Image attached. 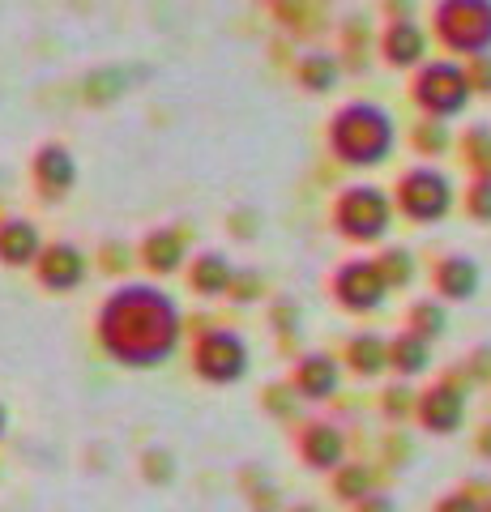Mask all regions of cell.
Returning <instances> with one entry per match:
<instances>
[{
    "label": "cell",
    "instance_id": "1",
    "mask_svg": "<svg viewBox=\"0 0 491 512\" xmlns=\"http://www.w3.org/2000/svg\"><path fill=\"white\" fill-rule=\"evenodd\" d=\"M184 316L158 286L129 282L99 308V342L120 367H158L180 350Z\"/></svg>",
    "mask_w": 491,
    "mask_h": 512
},
{
    "label": "cell",
    "instance_id": "2",
    "mask_svg": "<svg viewBox=\"0 0 491 512\" xmlns=\"http://www.w3.org/2000/svg\"><path fill=\"white\" fill-rule=\"evenodd\" d=\"M393 116L380 103H346L329 120V150L346 167H376L393 150Z\"/></svg>",
    "mask_w": 491,
    "mask_h": 512
},
{
    "label": "cell",
    "instance_id": "3",
    "mask_svg": "<svg viewBox=\"0 0 491 512\" xmlns=\"http://www.w3.org/2000/svg\"><path fill=\"white\" fill-rule=\"evenodd\" d=\"M436 39L449 52L462 56H491V0H440L436 13Z\"/></svg>",
    "mask_w": 491,
    "mask_h": 512
},
{
    "label": "cell",
    "instance_id": "4",
    "mask_svg": "<svg viewBox=\"0 0 491 512\" xmlns=\"http://www.w3.org/2000/svg\"><path fill=\"white\" fill-rule=\"evenodd\" d=\"M334 222L355 244H376V239H385L393 227V197L376 184H351L334 201Z\"/></svg>",
    "mask_w": 491,
    "mask_h": 512
},
{
    "label": "cell",
    "instance_id": "5",
    "mask_svg": "<svg viewBox=\"0 0 491 512\" xmlns=\"http://www.w3.org/2000/svg\"><path fill=\"white\" fill-rule=\"evenodd\" d=\"M470 77L457 60H432V64H419V77H415V103L436 120H449L457 111H466L470 103Z\"/></svg>",
    "mask_w": 491,
    "mask_h": 512
},
{
    "label": "cell",
    "instance_id": "6",
    "mask_svg": "<svg viewBox=\"0 0 491 512\" xmlns=\"http://www.w3.org/2000/svg\"><path fill=\"white\" fill-rule=\"evenodd\" d=\"M193 367H197V376L210 380V384H235V380H244L248 367H252L248 342L235 329H210V333H201V342L193 346Z\"/></svg>",
    "mask_w": 491,
    "mask_h": 512
},
{
    "label": "cell",
    "instance_id": "7",
    "mask_svg": "<svg viewBox=\"0 0 491 512\" xmlns=\"http://www.w3.org/2000/svg\"><path fill=\"white\" fill-rule=\"evenodd\" d=\"M398 210L415 222H440L453 210V180L436 167H410L398 180Z\"/></svg>",
    "mask_w": 491,
    "mask_h": 512
},
{
    "label": "cell",
    "instance_id": "8",
    "mask_svg": "<svg viewBox=\"0 0 491 512\" xmlns=\"http://www.w3.org/2000/svg\"><path fill=\"white\" fill-rule=\"evenodd\" d=\"M334 295L346 312H376L389 299V282L380 274L376 261H346L334 274Z\"/></svg>",
    "mask_w": 491,
    "mask_h": 512
},
{
    "label": "cell",
    "instance_id": "9",
    "mask_svg": "<svg viewBox=\"0 0 491 512\" xmlns=\"http://www.w3.org/2000/svg\"><path fill=\"white\" fill-rule=\"evenodd\" d=\"M419 419L427 431L436 436H453L466 419V393L457 384H432L423 397H419Z\"/></svg>",
    "mask_w": 491,
    "mask_h": 512
},
{
    "label": "cell",
    "instance_id": "10",
    "mask_svg": "<svg viewBox=\"0 0 491 512\" xmlns=\"http://www.w3.org/2000/svg\"><path fill=\"white\" fill-rule=\"evenodd\" d=\"M35 261H39V282L52 286V291H73V286L86 278V256H82V248H73V244L43 248Z\"/></svg>",
    "mask_w": 491,
    "mask_h": 512
},
{
    "label": "cell",
    "instance_id": "11",
    "mask_svg": "<svg viewBox=\"0 0 491 512\" xmlns=\"http://www.w3.org/2000/svg\"><path fill=\"white\" fill-rule=\"evenodd\" d=\"M299 453L312 470H338L346 461V436L334 423H308L299 436Z\"/></svg>",
    "mask_w": 491,
    "mask_h": 512
},
{
    "label": "cell",
    "instance_id": "12",
    "mask_svg": "<svg viewBox=\"0 0 491 512\" xmlns=\"http://www.w3.org/2000/svg\"><path fill=\"white\" fill-rule=\"evenodd\" d=\"M385 60L398 64V69H410V64H423V52H427V35L419 22L410 18H393L389 30H385Z\"/></svg>",
    "mask_w": 491,
    "mask_h": 512
},
{
    "label": "cell",
    "instance_id": "13",
    "mask_svg": "<svg viewBox=\"0 0 491 512\" xmlns=\"http://www.w3.org/2000/svg\"><path fill=\"white\" fill-rule=\"evenodd\" d=\"M338 363L329 355H304L295 367V389L308 397V402H325V397L338 393Z\"/></svg>",
    "mask_w": 491,
    "mask_h": 512
},
{
    "label": "cell",
    "instance_id": "14",
    "mask_svg": "<svg viewBox=\"0 0 491 512\" xmlns=\"http://www.w3.org/2000/svg\"><path fill=\"white\" fill-rule=\"evenodd\" d=\"M39 252H43V239L35 231V222H26V218L0 222V261L5 265H30Z\"/></svg>",
    "mask_w": 491,
    "mask_h": 512
},
{
    "label": "cell",
    "instance_id": "15",
    "mask_svg": "<svg viewBox=\"0 0 491 512\" xmlns=\"http://www.w3.org/2000/svg\"><path fill=\"white\" fill-rule=\"evenodd\" d=\"M436 291L445 299H474V291H479V265L462 252L445 256L436 265Z\"/></svg>",
    "mask_w": 491,
    "mask_h": 512
},
{
    "label": "cell",
    "instance_id": "16",
    "mask_svg": "<svg viewBox=\"0 0 491 512\" xmlns=\"http://www.w3.org/2000/svg\"><path fill=\"white\" fill-rule=\"evenodd\" d=\"M231 278H235V269L223 252H201L193 269H188V282H193V291H201V295H227Z\"/></svg>",
    "mask_w": 491,
    "mask_h": 512
},
{
    "label": "cell",
    "instance_id": "17",
    "mask_svg": "<svg viewBox=\"0 0 491 512\" xmlns=\"http://www.w3.org/2000/svg\"><path fill=\"white\" fill-rule=\"evenodd\" d=\"M141 261H146L154 274H176L184 265V239L176 231H150L146 244H141Z\"/></svg>",
    "mask_w": 491,
    "mask_h": 512
},
{
    "label": "cell",
    "instance_id": "18",
    "mask_svg": "<svg viewBox=\"0 0 491 512\" xmlns=\"http://www.w3.org/2000/svg\"><path fill=\"white\" fill-rule=\"evenodd\" d=\"M35 175H39V184L47 192H65L77 180V163H73V154L65 146H43L39 158H35Z\"/></svg>",
    "mask_w": 491,
    "mask_h": 512
},
{
    "label": "cell",
    "instance_id": "19",
    "mask_svg": "<svg viewBox=\"0 0 491 512\" xmlns=\"http://www.w3.org/2000/svg\"><path fill=\"white\" fill-rule=\"evenodd\" d=\"M346 363H351V372L359 376H380L389 367V342L380 338V333H359L346 346Z\"/></svg>",
    "mask_w": 491,
    "mask_h": 512
},
{
    "label": "cell",
    "instance_id": "20",
    "mask_svg": "<svg viewBox=\"0 0 491 512\" xmlns=\"http://www.w3.org/2000/svg\"><path fill=\"white\" fill-rule=\"evenodd\" d=\"M427 363H432V342L415 338L410 329L389 342V367L398 376H419V372H427Z\"/></svg>",
    "mask_w": 491,
    "mask_h": 512
},
{
    "label": "cell",
    "instance_id": "21",
    "mask_svg": "<svg viewBox=\"0 0 491 512\" xmlns=\"http://www.w3.org/2000/svg\"><path fill=\"white\" fill-rule=\"evenodd\" d=\"M299 86H308L312 94H325V90H334L338 86V64L334 56H325V52H308L304 60H299Z\"/></svg>",
    "mask_w": 491,
    "mask_h": 512
},
{
    "label": "cell",
    "instance_id": "22",
    "mask_svg": "<svg viewBox=\"0 0 491 512\" xmlns=\"http://www.w3.org/2000/svg\"><path fill=\"white\" fill-rule=\"evenodd\" d=\"M445 325H449V316H445V308H440V303H432V299H423V303H415V308H410V333H415V338H423V342L440 338V333H445Z\"/></svg>",
    "mask_w": 491,
    "mask_h": 512
},
{
    "label": "cell",
    "instance_id": "23",
    "mask_svg": "<svg viewBox=\"0 0 491 512\" xmlns=\"http://www.w3.org/2000/svg\"><path fill=\"white\" fill-rule=\"evenodd\" d=\"M334 491L342 495V500L359 504L363 495H372V474L363 466H338V478H334Z\"/></svg>",
    "mask_w": 491,
    "mask_h": 512
},
{
    "label": "cell",
    "instance_id": "24",
    "mask_svg": "<svg viewBox=\"0 0 491 512\" xmlns=\"http://www.w3.org/2000/svg\"><path fill=\"white\" fill-rule=\"evenodd\" d=\"M376 265H380V274H385L389 291H393V286H406L410 278H415V256H410L406 248H389Z\"/></svg>",
    "mask_w": 491,
    "mask_h": 512
},
{
    "label": "cell",
    "instance_id": "25",
    "mask_svg": "<svg viewBox=\"0 0 491 512\" xmlns=\"http://www.w3.org/2000/svg\"><path fill=\"white\" fill-rule=\"evenodd\" d=\"M466 210L479 222H491V175H479V184L466 192Z\"/></svg>",
    "mask_w": 491,
    "mask_h": 512
},
{
    "label": "cell",
    "instance_id": "26",
    "mask_svg": "<svg viewBox=\"0 0 491 512\" xmlns=\"http://www.w3.org/2000/svg\"><path fill=\"white\" fill-rule=\"evenodd\" d=\"M466 154L491 175V128H470L466 133Z\"/></svg>",
    "mask_w": 491,
    "mask_h": 512
},
{
    "label": "cell",
    "instance_id": "27",
    "mask_svg": "<svg viewBox=\"0 0 491 512\" xmlns=\"http://www.w3.org/2000/svg\"><path fill=\"white\" fill-rule=\"evenodd\" d=\"M141 470H146L150 483H171V474H176L171 457H167V453H154V448H150L146 457H141Z\"/></svg>",
    "mask_w": 491,
    "mask_h": 512
},
{
    "label": "cell",
    "instance_id": "28",
    "mask_svg": "<svg viewBox=\"0 0 491 512\" xmlns=\"http://www.w3.org/2000/svg\"><path fill=\"white\" fill-rule=\"evenodd\" d=\"M466 77H470V86H479V90L491 94V56H474V64L466 69Z\"/></svg>",
    "mask_w": 491,
    "mask_h": 512
},
{
    "label": "cell",
    "instance_id": "29",
    "mask_svg": "<svg viewBox=\"0 0 491 512\" xmlns=\"http://www.w3.org/2000/svg\"><path fill=\"white\" fill-rule=\"evenodd\" d=\"M445 141H449V137H445V128H440V120L419 128V146H423V150H445Z\"/></svg>",
    "mask_w": 491,
    "mask_h": 512
},
{
    "label": "cell",
    "instance_id": "30",
    "mask_svg": "<svg viewBox=\"0 0 491 512\" xmlns=\"http://www.w3.org/2000/svg\"><path fill=\"white\" fill-rule=\"evenodd\" d=\"M436 512H479V504H474L470 495H445V500L436 504Z\"/></svg>",
    "mask_w": 491,
    "mask_h": 512
},
{
    "label": "cell",
    "instance_id": "31",
    "mask_svg": "<svg viewBox=\"0 0 491 512\" xmlns=\"http://www.w3.org/2000/svg\"><path fill=\"white\" fill-rule=\"evenodd\" d=\"M355 512H398V508H393L389 495H363V500L355 504Z\"/></svg>",
    "mask_w": 491,
    "mask_h": 512
},
{
    "label": "cell",
    "instance_id": "32",
    "mask_svg": "<svg viewBox=\"0 0 491 512\" xmlns=\"http://www.w3.org/2000/svg\"><path fill=\"white\" fill-rule=\"evenodd\" d=\"M231 295H235V299H252V295H257V274L231 278Z\"/></svg>",
    "mask_w": 491,
    "mask_h": 512
},
{
    "label": "cell",
    "instance_id": "33",
    "mask_svg": "<svg viewBox=\"0 0 491 512\" xmlns=\"http://www.w3.org/2000/svg\"><path fill=\"white\" fill-rule=\"evenodd\" d=\"M385 410H389V414H406V410H410L406 389H389V393H385Z\"/></svg>",
    "mask_w": 491,
    "mask_h": 512
},
{
    "label": "cell",
    "instance_id": "34",
    "mask_svg": "<svg viewBox=\"0 0 491 512\" xmlns=\"http://www.w3.org/2000/svg\"><path fill=\"white\" fill-rule=\"evenodd\" d=\"M479 448H483V453L491 457V427H483V440H479Z\"/></svg>",
    "mask_w": 491,
    "mask_h": 512
},
{
    "label": "cell",
    "instance_id": "35",
    "mask_svg": "<svg viewBox=\"0 0 491 512\" xmlns=\"http://www.w3.org/2000/svg\"><path fill=\"white\" fill-rule=\"evenodd\" d=\"M291 512H321V508H312V504H295Z\"/></svg>",
    "mask_w": 491,
    "mask_h": 512
},
{
    "label": "cell",
    "instance_id": "36",
    "mask_svg": "<svg viewBox=\"0 0 491 512\" xmlns=\"http://www.w3.org/2000/svg\"><path fill=\"white\" fill-rule=\"evenodd\" d=\"M0 436H5V406H0Z\"/></svg>",
    "mask_w": 491,
    "mask_h": 512
},
{
    "label": "cell",
    "instance_id": "37",
    "mask_svg": "<svg viewBox=\"0 0 491 512\" xmlns=\"http://www.w3.org/2000/svg\"><path fill=\"white\" fill-rule=\"evenodd\" d=\"M479 512H491V504H487V508H479Z\"/></svg>",
    "mask_w": 491,
    "mask_h": 512
}]
</instances>
